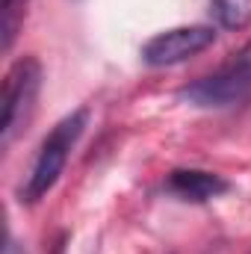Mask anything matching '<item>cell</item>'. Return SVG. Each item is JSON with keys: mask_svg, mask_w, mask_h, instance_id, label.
<instances>
[{"mask_svg": "<svg viewBox=\"0 0 251 254\" xmlns=\"http://www.w3.org/2000/svg\"><path fill=\"white\" fill-rule=\"evenodd\" d=\"M178 95L198 110H231L246 104L251 98V42L210 74L187 83Z\"/></svg>", "mask_w": 251, "mask_h": 254, "instance_id": "7a4b0ae2", "label": "cell"}, {"mask_svg": "<svg viewBox=\"0 0 251 254\" xmlns=\"http://www.w3.org/2000/svg\"><path fill=\"white\" fill-rule=\"evenodd\" d=\"M42 89V65L36 57H21L6 71L3 80V122H0V145L9 148L36 110V98Z\"/></svg>", "mask_w": 251, "mask_h": 254, "instance_id": "3957f363", "label": "cell"}, {"mask_svg": "<svg viewBox=\"0 0 251 254\" xmlns=\"http://www.w3.org/2000/svg\"><path fill=\"white\" fill-rule=\"evenodd\" d=\"M166 187L178 198L192 201V204L213 201V198H219V195H225L231 190V184L222 175H213V172H204V169H175L169 175Z\"/></svg>", "mask_w": 251, "mask_h": 254, "instance_id": "5b68a950", "label": "cell"}, {"mask_svg": "<svg viewBox=\"0 0 251 254\" xmlns=\"http://www.w3.org/2000/svg\"><path fill=\"white\" fill-rule=\"evenodd\" d=\"M18 18H21V0H3V21H0V30H3V51H9L12 42H15Z\"/></svg>", "mask_w": 251, "mask_h": 254, "instance_id": "52a82bcc", "label": "cell"}, {"mask_svg": "<svg viewBox=\"0 0 251 254\" xmlns=\"http://www.w3.org/2000/svg\"><path fill=\"white\" fill-rule=\"evenodd\" d=\"M86 125H89V110L86 107L68 113L63 122L54 125V130L42 139V148H39V154L33 160V169H30V175H27V181L21 187V201L36 204L57 187V181L65 172V163H68L74 145L80 142Z\"/></svg>", "mask_w": 251, "mask_h": 254, "instance_id": "6da1fadb", "label": "cell"}, {"mask_svg": "<svg viewBox=\"0 0 251 254\" xmlns=\"http://www.w3.org/2000/svg\"><path fill=\"white\" fill-rule=\"evenodd\" d=\"M216 42V27L210 24H189L157 33L142 45V63L151 68H172L204 54Z\"/></svg>", "mask_w": 251, "mask_h": 254, "instance_id": "277c9868", "label": "cell"}, {"mask_svg": "<svg viewBox=\"0 0 251 254\" xmlns=\"http://www.w3.org/2000/svg\"><path fill=\"white\" fill-rule=\"evenodd\" d=\"M210 15L222 30H246L251 24V0H210Z\"/></svg>", "mask_w": 251, "mask_h": 254, "instance_id": "8992f818", "label": "cell"}]
</instances>
